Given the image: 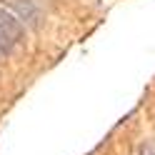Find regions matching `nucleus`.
<instances>
[{"instance_id":"obj_1","label":"nucleus","mask_w":155,"mask_h":155,"mask_svg":"<svg viewBox=\"0 0 155 155\" xmlns=\"http://www.w3.org/2000/svg\"><path fill=\"white\" fill-rule=\"evenodd\" d=\"M0 33L13 43V48L23 40V25H20V20H18L13 13H8L5 8H0Z\"/></svg>"},{"instance_id":"obj_2","label":"nucleus","mask_w":155,"mask_h":155,"mask_svg":"<svg viewBox=\"0 0 155 155\" xmlns=\"http://www.w3.org/2000/svg\"><path fill=\"white\" fill-rule=\"evenodd\" d=\"M8 3H10V8L18 13V18H20V20H25L30 28L38 25V20H40V10L35 8L33 0H8Z\"/></svg>"},{"instance_id":"obj_3","label":"nucleus","mask_w":155,"mask_h":155,"mask_svg":"<svg viewBox=\"0 0 155 155\" xmlns=\"http://www.w3.org/2000/svg\"><path fill=\"white\" fill-rule=\"evenodd\" d=\"M135 155H155V143L153 140H145L138 145V150H135Z\"/></svg>"},{"instance_id":"obj_4","label":"nucleus","mask_w":155,"mask_h":155,"mask_svg":"<svg viewBox=\"0 0 155 155\" xmlns=\"http://www.w3.org/2000/svg\"><path fill=\"white\" fill-rule=\"evenodd\" d=\"M10 50H13V43L8 40V38H5L3 33H0V58H3V55H8Z\"/></svg>"}]
</instances>
